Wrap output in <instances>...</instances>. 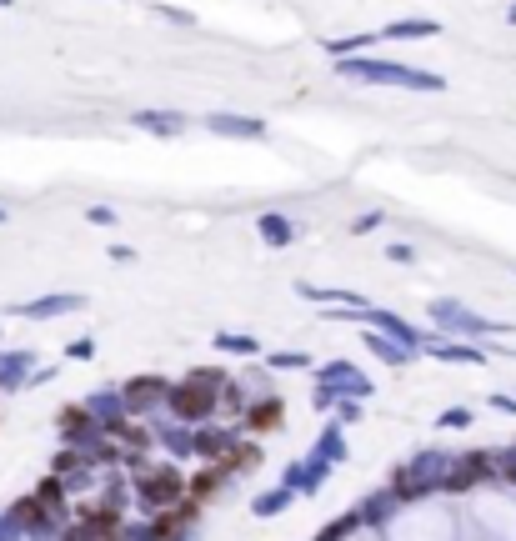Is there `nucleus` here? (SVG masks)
Instances as JSON below:
<instances>
[{
    "label": "nucleus",
    "mask_w": 516,
    "mask_h": 541,
    "mask_svg": "<svg viewBox=\"0 0 516 541\" xmlns=\"http://www.w3.org/2000/svg\"><path fill=\"white\" fill-rule=\"evenodd\" d=\"M356 76H366V81H381V86H416V91H441V81H436V76L401 71V66H356Z\"/></svg>",
    "instance_id": "1"
},
{
    "label": "nucleus",
    "mask_w": 516,
    "mask_h": 541,
    "mask_svg": "<svg viewBox=\"0 0 516 541\" xmlns=\"http://www.w3.org/2000/svg\"><path fill=\"white\" fill-rule=\"evenodd\" d=\"M211 131H221V136H261V121H241V116H211Z\"/></svg>",
    "instance_id": "2"
},
{
    "label": "nucleus",
    "mask_w": 516,
    "mask_h": 541,
    "mask_svg": "<svg viewBox=\"0 0 516 541\" xmlns=\"http://www.w3.org/2000/svg\"><path fill=\"white\" fill-rule=\"evenodd\" d=\"M136 126H141V131H156V136H176L186 121H181V116H161V111L151 116V111H146V116H136Z\"/></svg>",
    "instance_id": "3"
},
{
    "label": "nucleus",
    "mask_w": 516,
    "mask_h": 541,
    "mask_svg": "<svg viewBox=\"0 0 516 541\" xmlns=\"http://www.w3.org/2000/svg\"><path fill=\"white\" fill-rule=\"evenodd\" d=\"M511 21H516V11H511Z\"/></svg>",
    "instance_id": "4"
},
{
    "label": "nucleus",
    "mask_w": 516,
    "mask_h": 541,
    "mask_svg": "<svg viewBox=\"0 0 516 541\" xmlns=\"http://www.w3.org/2000/svg\"><path fill=\"white\" fill-rule=\"evenodd\" d=\"M0 6H6V0H0Z\"/></svg>",
    "instance_id": "5"
}]
</instances>
